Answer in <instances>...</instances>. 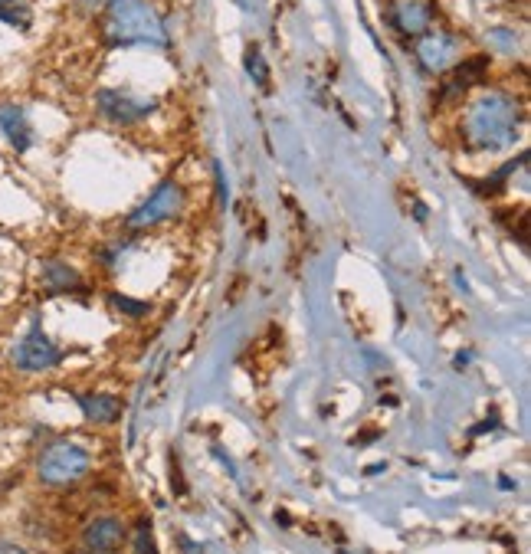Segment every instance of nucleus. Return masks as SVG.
Returning a JSON list of instances; mask_svg holds the SVG:
<instances>
[{
  "label": "nucleus",
  "instance_id": "20e7f679",
  "mask_svg": "<svg viewBox=\"0 0 531 554\" xmlns=\"http://www.w3.org/2000/svg\"><path fill=\"white\" fill-rule=\"evenodd\" d=\"M10 361L14 368L27 371V374H40V371H50L63 361V351L53 345L50 335H43L40 328H30L14 348H10Z\"/></svg>",
  "mask_w": 531,
  "mask_h": 554
},
{
  "label": "nucleus",
  "instance_id": "1a4fd4ad",
  "mask_svg": "<svg viewBox=\"0 0 531 554\" xmlns=\"http://www.w3.org/2000/svg\"><path fill=\"white\" fill-rule=\"evenodd\" d=\"M122 541H125V525L118 522L115 515L96 518V522H89L86 532H82V545L89 551H102V554H112Z\"/></svg>",
  "mask_w": 531,
  "mask_h": 554
},
{
  "label": "nucleus",
  "instance_id": "6ab92c4d",
  "mask_svg": "<svg viewBox=\"0 0 531 554\" xmlns=\"http://www.w3.org/2000/svg\"><path fill=\"white\" fill-rule=\"evenodd\" d=\"M456 364H459V368H466V364H469V351H459V355H456Z\"/></svg>",
  "mask_w": 531,
  "mask_h": 554
},
{
  "label": "nucleus",
  "instance_id": "f03ea898",
  "mask_svg": "<svg viewBox=\"0 0 531 554\" xmlns=\"http://www.w3.org/2000/svg\"><path fill=\"white\" fill-rule=\"evenodd\" d=\"M102 37L109 46H168V30L158 10L145 0H112L102 23Z\"/></svg>",
  "mask_w": 531,
  "mask_h": 554
},
{
  "label": "nucleus",
  "instance_id": "f3484780",
  "mask_svg": "<svg viewBox=\"0 0 531 554\" xmlns=\"http://www.w3.org/2000/svg\"><path fill=\"white\" fill-rule=\"evenodd\" d=\"M118 312H125V315H132V318H141V315H148L151 305L148 302H141V299H128V296H112L109 299Z\"/></svg>",
  "mask_w": 531,
  "mask_h": 554
},
{
  "label": "nucleus",
  "instance_id": "6e6552de",
  "mask_svg": "<svg viewBox=\"0 0 531 554\" xmlns=\"http://www.w3.org/2000/svg\"><path fill=\"white\" fill-rule=\"evenodd\" d=\"M96 102H99V112L115 125H135L148 112H155V102L151 99H135L128 92H115V89H102Z\"/></svg>",
  "mask_w": 531,
  "mask_h": 554
},
{
  "label": "nucleus",
  "instance_id": "ddd939ff",
  "mask_svg": "<svg viewBox=\"0 0 531 554\" xmlns=\"http://www.w3.org/2000/svg\"><path fill=\"white\" fill-rule=\"evenodd\" d=\"M43 286L50 292H76L82 289V279L73 266L59 263V259H46L43 263Z\"/></svg>",
  "mask_w": 531,
  "mask_h": 554
},
{
  "label": "nucleus",
  "instance_id": "7ed1b4c3",
  "mask_svg": "<svg viewBox=\"0 0 531 554\" xmlns=\"http://www.w3.org/2000/svg\"><path fill=\"white\" fill-rule=\"evenodd\" d=\"M92 459L82 446L69 443V440H56L50 443L37 459V473L46 486H69L89 473Z\"/></svg>",
  "mask_w": 531,
  "mask_h": 554
},
{
  "label": "nucleus",
  "instance_id": "423d86ee",
  "mask_svg": "<svg viewBox=\"0 0 531 554\" xmlns=\"http://www.w3.org/2000/svg\"><path fill=\"white\" fill-rule=\"evenodd\" d=\"M463 53V40L456 33H430L417 43V60L430 73H450V66Z\"/></svg>",
  "mask_w": 531,
  "mask_h": 554
},
{
  "label": "nucleus",
  "instance_id": "a211bd4d",
  "mask_svg": "<svg viewBox=\"0 0 531 554\" xmlns=\"http://www.w3.org/2000/svg\"><path fill=\"white\" fill-rule=\"evenodd\" d=\"M0 554H27L17 541H0Z\"/></svg>",
  "mask_w": 531,
  "mask_h": 554
},
{
  "label": "nucleus",
  "instance_id": "f257e3e1",
  "mask_svg": "<svg viewBox=\"0 0 531 554\" xmlns=\"http://www.w3.org/2000/svg\"><path fill=\"white\" fill-rule=\"evenodd\" d=\"M522 128V109L505 92H482L463 112V141L469 151H499L512 145Z\"/></svg>",
  "mask_w": 531,
  "mask_h": 554
},
{
  "label": "nucleus",
  "instance_id": "412c9836",
  "mask_svg": "<svg viewBox=\"0 0 531 554\" xmlns=\"http://www.w3.org/2000/svg\"><path fill=\"white\" fill-rule=\"evenodd\" d=\"M86 4H105V0H86Z\"/></svg>",
  "mask_w": 531,
  "mask_h": 554
},
{
  "label": "nucleus",
  "instance_id": "0eeeda50",
  "mask_svg": "<svg viewBox=\"0 0 531 554\" xmlns=\"http://www.w3.org/2000/svg\"><path fill=\"white\" fill-rule=\"evenodd\" d=\"M433 14H436L433 0H391L387 4V20L404 37H420L433 23Z\"/></svg>",
  "mask_w": 531,
  "mask_h": 554
},
{
  "label": "nucleus",
  "instance_id": "dca6fc26",
  "mask_svg": "<svg viewBox=\"0 0 531 554\" xmlns=\"http://www.w3.org/2000/svg\"><path fill=\"white\" fill-rule=\"evenodd\" d=\"M246 69H250L253 82H259V86H266V82H269V73H266V63H263L259 46H250V50H246Z\"/></svg>",
  "mask_w": 531,
  "mask_h": 554
},
{
  "label": "nucleus",
  "instance_id": "aec40b11",
  "mask_svg": "<svg viewBox=\"0 0 531 554\" xmlns=\"http://www.w3.org/2000/svg\"><path fill=\"white\" fill-rule=\"evenodd\" d=\"M76 554H102V551H89V548H86V551H76Z\"/></svg>",
  "mask_w": 531,
  "mask_h": 554
},
{
  "label": "nucleus",
  "instance_id": "39448f33",
  "mask_svg": "<svg viewBox=\"0 0 531 554\" xmlns=\"http://www.w3.org/2000/svg\"><path fill=\"white\" fill-rule=\"evenodd\" d=\"M184 204V191H181V184H174V181H164L155 194H151L145 204H141L132 217H128V230H148V227H155V223L161 220H168L174 217L177 210H181Z\"/></svg>",
  "mask_w": 531,
  "mask_h": 554
},
{
  "label": "nucleus",
  "instance_id": "4468645a",
  "mask_svg": "<svg viewBox=\"0 0 531 554\" xmlns=\"http://www.w3.org/2000/svg\"><path fill=\"white\" fill-rule=\"evenodd\" d=\"M0 20L10 23V27L27 30L30 27V7L23 0H0Z\"/></svg>",
  "mask_w": 531,
  "mask_h": 554
},
{
  "label": "nucleus",
  "instance_id": "9b49d317",
  "mask_svg": "<svg viewBox=\"0 0 531 554\" xmlns=\"http://www.w3.org/2000/svg\"><path fill=\"white\" fill-rule=\"evenodd\" d=\"M76 404L92 423H115L122 417V400L112 394H76Z\"/></svg>",
  "mask_w": 531,
  "mask_h": 554
},
{
  "label": "nucleus",
  "instance_id": "9d476101",
  "mask_svg": "<svg viewBox=\"0 0 531 554\" xmlns=\"http://www.w3.org/2000/svg\"><path fill=\"white\" fill-rule=\"evenodd\" d=\"M0 135L7 138L10 148L27 151L33 145V128L27 122V115L17 105H0Z\"/></svg>",
  "mask_w": 531,
  "mask_h": 554
},
{
  "label": "nucleus",
  "instance_id": "2eb2a0df",
  "mask_svg": "<svg viewBox=\"0 0 531 554\" xmlns=\"http://www.w3.org/2000/svg\"><path fill=\"white\" fill-rule=\"evenodd\" d=\"M132 545H135V554H158L155 532H151V522H148V518H138L135 535H132Z\"/></svg>",
  "mask_w": 531,
  "mask_h": 554
},
{
  "label": "nucleus",
  "instance_id": "f8f14e48",
  "mask_svg": "<svg viewBox=\"0 0 531 554\" xmlns=\"http://www.w3.org/2000/svg\"><path fill=\"white\" fill-rule=\"evenodd\" d=\"M486 69H489V56H469V60L456 63L453 79L443 86L440 99H446V96H450V92H466L469 86H476V82L486 79Z\"/></svg>",
  "mask_w": 531,
  "mask_h": 554
}]
</instances>
